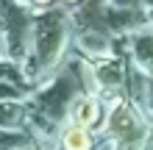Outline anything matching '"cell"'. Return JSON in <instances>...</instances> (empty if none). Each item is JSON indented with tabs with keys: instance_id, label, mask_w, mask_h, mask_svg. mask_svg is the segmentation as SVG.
<instances>
[{
	"instance_id": "3957f363",
	"label": "cell",
	"mask_w": 153,
	"mask_h": 150,
	"mask_svg": "<svg viewBox=\"0 0 153 150\" xmlns=\"http://www.w3.org/2000/svg\"><path fill=\"white\" fill-rule=\"evenodd\" d=\"M36 3H48V0H36Z\"/></svg>"
},
{
	"instance_id": "7a4b0ae2",
	"label": "cell",
	"mask_w": 153,
	"mask_h": 150,
	"mask_svg": "<svg viewBox=\"0 0 153 150\" xmlns=\"http://www.w3.org/2000/svg\"><path fill=\"white\" fill-rule=\"evenodd\" d=\"M64 150H89V145H92V139H89V131L81 128V125H73L64 131Z\"/></svg>"
},
{
	"instance_id": "6da1fadb",
	"label": "cell",
	"mask_w": 153,
	"mask_h": 150,
	"mask_svg": "<svg viewBox=\"0 0 153 150\" xmlns=\"http://www.w3.org/2000/svg\"><path fill=\"white\" fill-rule=\"evenodd\" d=\"M75 125L81 128H89V125H95L97 117H100V103H97L95 98H81L75 103Z\"/></svg>"
}]
</instances>
